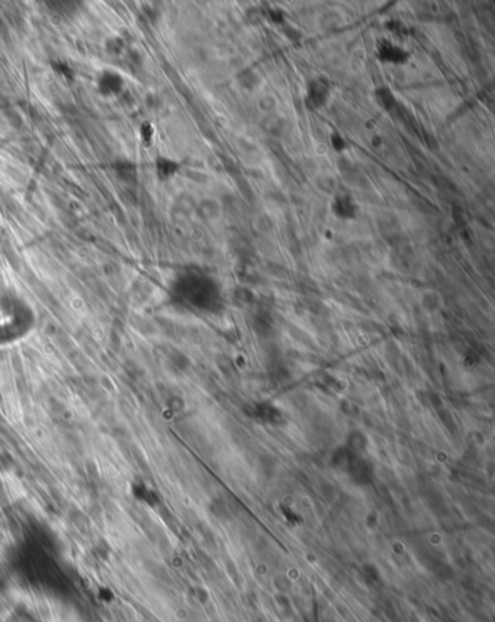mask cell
Returning a JSON list of instances; mask_svg holds the SVG:
<instances>
[{"label": "cell", "mask_w": 495, "mask_h": 622, "mask_svg": "<svg viewBox=\"0 0 495 622\" xmlns=\"http://www.w3.org/2000/svg\"><path fill=\"white\" fill-rule=\"evenodd\" d=\"M378 58L384 63L401 64V63L407 61L409 53L394 46V44H391L388 41H380L379 46H378Z\"/></svg>", "instance_id": "1"}, {"label": "cell", "mask_w": 495, "mask_h": 622, "mask_svg": "<svg viewBox=\"0 0 495 622\" xmlns=\"http://www.w3.org/2000/svg\"><path fill=\"white\" fill-rule=\"evenodd\" d=\"M328 95H330V87L324 79L312 80L311 84L308 86V101L314 108L324 106L328 99Z\"/></svg>", "instance_id": "2"}, {"label": "cell", "mask_w": 495, "mask_h": 622, "mask_svg": "<svg viewBox=\"0 0 495 622\" xmlns=\"http://www.w3.org/2000/svg\"><path fill=\"white\" fill-rule=\"evenodd\" d=\"M333 210L335 211L337 215H340L342 218H352L356 212V205L350 201L349 198L342 196V198L335 199Z\"/></svg>", "instance_id": "3"}, {"label": "cell", "mask_w": 495, "mask_h": 622, "mask_svg": "<svg viewBox=\"0 0 495 622\" xmlns=\"http://www.w3.org/2000/svg\"><path fill=\"white\" fill-rule=\"evenodd\" d=\"M331 141H333V144H334V147H335L337 150H342V148H345V146H346V143L340 139V136H337V134H334V136L331 137Z\"/></svg>", "instance_id": "4"}]
</instances>
